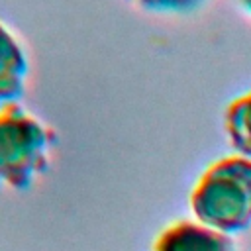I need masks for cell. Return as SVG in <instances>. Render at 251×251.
<instances>
[{"label": "cell", "mask_w": 251, "mask_h": 251, "mask_svg": "<svg viewBox=\"0 0 251 251\" xmlns=\"http://www.w3.org/2000/svg\"><path fill=\"white\" fill-rule=\"evenodd\" d=\"M239 2H241V6L251 14V0H239Z\"/></svg>", "instance_id": "7"}, {"label": "cell", "mask_w": 251, "mask_h": 251, "mask_svg": "<svg viewBox=\"0 0 251 251\" xmlns=\"http://www.w3.org/2000/svg\"><path fill=\"white\" fill-rule=\"evenodd\" d=\"M27 73L29 61L24 43L10 25L0 22V106L20 100Z\"/></svg>", "instance_id": "4"}, {"label": "cell", "mask_w": 251, "mask_h": 251, "mask_svg": "<svg viewBox=\"0 0 251 251\" xmlns=\"http://www.w3.org/2000/svg\"><path fill=\"white\" fill-rule=\"evenodd\" d=\"M126 2L149 12H171V14L190 12L204 4V0H126Z\"/></svg>", "instance_id": "6"}, {"label": "cell", "mask_w": 251, "mask_h": 251, "mask_svg": "<svg viewBox=\"0 0 251 251\" xmlns=\"http://www.w3.org/2000/svg\"><path fill=\"white\" fill-rule=\"evenodd\" d=\"M151 251H235L233 237L194 218L175 220L153 239Z\"/></svg>", "instance_id": "3"}, {"label": "cell", "mask_w": 251, "mask_h": 251, "mask_svg": "<svg viewBox=\"0 0 251 251\" xmlns=\"http://www.w3.org/2000/svg\"><path fill=\"white\" fill-rule=\"evenodd\" d=\"M55 129L20 102L0 106V190H27L51 165Z\"/></svg>", "instance_id": "2"}, {"label": "cell", "mask_w": 251, "mask_h": 251, "mask_svg": "<svg viewBox=\"0 0 251 251\" xmlns=\"http://www.w3.org/2000/svg\"><path fill=\"white\" fill-rule=\"evenodd\" d=\"M194 220L233 233L251 227V157L229 153L210 163L188 194Z\"/></svg>", "instance_id": "1"}, {"label": "cell", "mask_w": 251, "mask_h": 251, "mask_svg": "<svg viewBox=\"0 0 251 251\" xmlns=\"http://www.w3.org/2000/svg\"><path fill=\"white\" fill-rule=\"evenodd\" d=\"M224 131L235 153L251 157V90L239 94L226 106Z\"/></svg>", "instance_id": "5"}]
</instances>
